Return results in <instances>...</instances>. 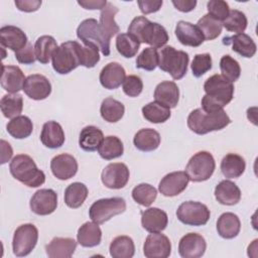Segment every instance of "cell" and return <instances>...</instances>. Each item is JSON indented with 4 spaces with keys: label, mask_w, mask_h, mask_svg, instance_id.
I'll list each match as a JSON object with an SVG mask.
<instances>
[{
    "label": "cell",
    "mask_w": 258,
    "mask_h": 258,
    "mask_svg": "<svg viewBox=\"0 0 258 258\" xmlns=\"http://www.w3.org/2000/svg\"><path fill=\"white\" fill-rule=\"evenodd\" d=\"M77 36L84 45L94 44L105 56L110 54V41L105 38L96 19L88 18L83 20L77 28Z\"/></svg>",
    "instance_id": "cell-8"
},
{
    "label": "cell",
    "mask_w": 258,
    "mask_h": 258,
    "mask_svg": "<svg viewBox=\"0 0 258 258\" xmlns=\"http://www.w3.org/2000/svg\"><path fill=\"white\" fill-rule=\"evenodd\" d=\"M12 154H13V150L11 145L2 139L1 140V164L6 163L12 157Z\"/></svg>",
    "instance_id": "cell-58"
},
{
    "label": "cell",
    "mask_w": 258,
    "mask_h": 258,
    "mask_svg": "<svg viewBox=\"0 0 258 258\" xmlns=\"http://www.w3.org/2000/svg\"><path fill=\"white\" fill-rule=\"evenodd\" d=\"M23 91L32 100L40 101L46 99L51 93V84L49 80L40 74H33L26 78Z\"/></svg>",
    "instance_id": "cell-15"
},
{
    "label": "cell",
    "mask_w": 258,
    "mask_h": 258,
    "mask_svg": "<svg viewBox=\"0 0 258 258\" xmlns=\"http://www.w3.org/2000/svg\"><path fill=\"white\" fill-rule=\"evenodd\" d=\"M206 95L202 99V109L206 112H218L228 105L234 96L233 83L222 75H213L204 84Z\"/></svg>",
    "instance_id": "cell-1"
},
{
    "label": "cell",
    "mask_w": 258,
    "mask_h": 258,
    "mask_svg": "<svg viewBox=\"0 0 258 258\" xmlns=\"http://www.w3.org/2000/svg\"><path fill=\"white\" fill-rule=\"evenodd\" d=\"M208 14L223 22L229 15V4L223 0H211L207 3Z\"/></svg>",
    "instance_id": "cell-51"
},
{
    "label": "cell",
    "mask_w": 258,
    "mask_h": 258,
    "mask_svg": "<svg viewBox=\"0 0 258 258\" xmlns=\"http://www.w3.org/2000/svg\"><path fill=\"white\" fill-rule=\"evenodd\" d=\"M30 210L39 216L52 214L57 207V195L53 189L41 188L34 192L30 199Z\"/></svg>",
    "instance_id": "cell-13"
},
{
    "label": "cell",
    "mask_w": 258,
    "mask_h": 258,
    "mask_svg": "<svg viewBox=\"0 0 258 258\" xmlns=\"http://www.w3.org/2000/svg\"><path fill=\"white\" fill-rule=\"evenodd\" d=\"M88 187L82 182H73L64 190V203L69 208H80L88 197Z\"/></svg>",
    "instance_id": "cell-40"
},
{
    "label": "cell",
    "mask_w": 258,
    "mask_h": 258,
    "mask_svg": "<svg viewBox=\"0 0 258 258\" xmlns=\"http://www.w3.org/2000/svg\"><path fill=\"white\" fill-rule=\"evenodd\" d=\"M212 56L210 53H198L194 56L190 68L192 75L200 78L212 69Z\"/></svg>",
    "instance_id": "cell-50"
},
{
    "label": "cell",
    "mask_w": 258,
    "mask_h": 258,
    "mask_svg": "<svg viewBox=\"0 0 258 258\" xmlns=\"http://www.w3.org/2000/svg\"><path fill=\"white\" fill-rule=\"evenodd\" d=\"M174 32L177 40L186 46L197 47L200 46L205 40V37L198 25L184 20L177 22Z\"/></svg>",
    "instance_id": "cell-19"
},
{
    "label": "cell",
    "mask_w": 258,
    "mask_h": 258,
    "mask_svg": "<svg viewBox=\"0 0 258 258\" xmlns=\"http://www.w3.org/2000/svg\"><path fill=\"white\" fill-rule=\"evenodd\" d=\"M78 41L70 40L62 42L54 51L51 62L53 70L59 75H67L80 64L78 53Z\"/></svg>",
    "instance_id": "cell-6"
},
{
    "label": "cell",
    "mask_w": 258,
    "mask_h": 258,
    "mask_svg": "<svg viewBox=\"0 0 258 258\" xmlns=\"http://www.w3.org/2000/svg\"><path fill=\"white\" fill-rule=\"evenodd\" d=\"M156 197V188L149 183H139L132 189L133 200L143 207H149L155 201Z\"/></svg>",
    "instance_id": "cell-45"
},
{
    "label": "cell",
    "mask_w": 258,
    "mask_h": 258,
    "mask_svg": "<svg viewBox=\"0 0 258 258\" xmlns=\"http://www.w3.org/2000/svg\"><path fill=\"white\" fill-rule=\"evenodd\" d=\"M76 248L77 242L73 238L55 237L45 246V252L49 258H70Z\"/></svg>",
    "instance_id": "cell-27"
},
{
    "label": "cell",
    "mask_w": 258,
    "mask_h": 258,
    "mask_svg": "<svg viewBox=\"0 0 258 258\" xmlns=\"http://www.w3.org/2000/svg\"><path fill=\"white\" fill-rule=\"evenodd\" d=\"M98 152L103 159L111 160L120 157L124 152V146L121 139L114 135L104 137L101 142Z\"/></svg>",
    "instance_id": "cell-36"
},
{
    "label": "cell",
    "mask_w": 258,
    "mask_h": 258,
    "mask_svg": "<svg viewBox=\"0 0 258 258\" xmlns=\"http://www.w3.org/2000/svg\"><path fill=\"white\" fill-rule=\"evenodd\" d=\"M1 87L10 94H16L23 90L26 80L23 72L17 66H1Z\"/></svg>",
    "instance_id": "cell-20"
},
{
    "label": "cell",
    "mask_w": 258,
    "mask_h": 258,
    "mask_svg": "<svg viewBox=\"0 0 258 258\" xmlns=\"http://www.w3.org/2000/svg\"><path fill=\"white\" fill-rule=\"evenodd\" d=\"M188 181L185 171H173L162 177L158 189L164 197H175L186 188Z\"/></svg>",
    "instance_id": "cell-17"
},
{
    "label": "cell",
    "mask_w": 258,
    "mask_h": 258,
    "mask_svg": "<svg viewBox=\"0 0 258 258\" xmlns=\"http://www.w3.org/2000/svg\"><path fill=\"white\" fill-rule=\"evenodd\" d=\"M78 4L82 7H84L85 9H90V10H94V9H103L106 4L107 1L106 0H87V1H78Z\"/></svg>",
    "instance_id": "cell-57"
},
{
    "label": "cell",
    "mask_w": 258,
    "mask_h": 258,
    "mask_svg": "<svg viewBox=\"0 0 258 258\" xmlns=\"http://www.w3.org/2000/svg\"><path fill=\"white\" fill-rule=\"evenodd\" d=\"M188 61V54L173 46L166 45L158 52V67L161 71L168 73L173 80H180L185 76Z\"/></svg>",
    "instance_id": "cell-5"
},
{
    "label": "cell",
    "mask_w": 258,
    "mask_h": 258,
    "mask_svg": "<svg viewBox=\"0 0 258 258\" xmlns=\"http://www.w3.org/2000/svg\"><path fill=\"white\" fill-rule=\"evenodd\" d=\"M241 230L239 217L234 213H224L217 221L218 234L224 239H233L238 236Z\"/></svg>",
    "instance_id": "cell-31"
},
{
    "label": "cell",
    "mask_w": 258,
    "mask_h": 258,
    "mask_svg": "<svg viewBox=\"0 0 258 258\" xmlns=\"http://www.w3.org/2000/svg\"><path fill=\"white\" fill-rule=\"evenodd\" d=\"M173 6L181 12H189L197 6L196 0H172Z\"/></svg>",
    "instance_id": "cell-56"
},
{
    "label": "cell",
    "mask_w": 258,
    "mask_h": 258,
    "mask_svg": "<svg viewBox=\"0 0 258 258\" xmlns=\"http://www.w3.org/2000/svg\"><path fill=\"white\" fill-rule=\"evenodd\" d=\"M78 53L80 64L85 68H94L100 60L99 48L94 44L81 45L78 44Z\"/></svg>",
    "instance_id": "cell-48"
},
{
    "label": "cell",
    "mask_w": 258,
    "mask_h": 258,
    "mask_svg": "<svg viewBox=\"0 0 258 258\" xmlns=\"http://www.w3.org/2000/svg\"><path fill=\"white\" fill-rule=\"evenodd\" d=\"M215 198L222 205L234 206L241 200V190L235 182L224 179L216 185Z\"/></svg>",
    "instance_id": "cell-28"
},
{
    "label": "cell",
    "mask_w": 258,
    "mask_h": 258,
    "mask_svg": "<svg viewBox=\"0 0 258 258\" xmlns=\"http://www.w3.org/2000/svg\"><path fill=\"white\" fill-rule=\"evenodd\" d=\"M78 243L87 248L98 246L101 243L102 231L99 224L95 222H86L78 230Z\"/></svg>",
    "instance_id": "cell-30"
},
{
    "label": "cell",
    "mask_w": 258,
    "mask_h": 258,
    "mask_svg": "<svg viewBox=\"0 0 258 258\" xmlns=\"http://www.w3.org/2000/svg\"><path fill=\"white\" fill-rule=\"evenodd\" d=\"M140 11L143 14H149L158 11L162 6V0H139L137 1Z\"/></svg>",
    "instance_id": "cell-54"
},
{
    "label": "cell",
    "mask_w": 258,
    "mask_h": 258,
    "mask_svg": "<svg viewBox=\"0 0 258 258\" xmlns=\"http://www.w3.org/2000/svg\"><path fill=\"white\" fill-rule=\"evenodd\" d=\"M153 96L156 102L169 109L175 108L179 100V89L174 82L163 81L156 86Z\"/></svg>",
    "instance_id": "cell-26"
},
{
    "label": "cell",
    "mask_w": 258,
    "mask_h": 258,
    "mask_svg": "<svg viewBox=\"0 0 258 258\" xmlns=\"http://www.w3.org/2000/svg\"><path fill=\"white\" fill-rule=\"evenodd\" d=\"M50 169L56 178L67 180L76 175L78 171V161L73 155L61 153L51 159Z\"/></svg>",
    "instance_id": "cell-18"
},
{
    "label": "cell",
    "mask_w": 258,
    "mask_h": 258,
    "mask_svg": "<svg viewBox=\"0 0 258 258\" xmlns=\"http://www.w3.org/2000/svg\"><path fill=\"white\" fill-rule=\"evenodd\" d=\"M160 134L156 130L143 128L134 135L133 143L138 150L148 152L157 149L160 144Z\"/></svg>",
    "instance_id": "cell-32"
},
{
    "label": "cell",
    "mask_w": 258,
    "mask_h": 258,
    "mask_svg": "<svg viewBox=\"0 0 258 258\" xmlns=\"http://www.w3.org/2000/svg\"><path fill=\"white\" fill-rule=\"evenodd\" d=\"M104 139L102 130L96 126L89 125L82 129L79 137L80 147L88 152L97 150Z\"/></svg>",
    "instance_id": "cell-34"
},
{
    "label": "cell",
    "mask_w": 258,
    "mask_h": 258,
    "mask_svg": "<svg viewBox=\"0 0 258 258\" xmlns=\"http://www.w3.org/2000/svg\"><path fill=\"white\" fill-rule=\"evenodd\" d=\"M66 137L62 127L56 121H47L43 124L40 133L41 143L50 149L59 148L64 143Z\"/></svg>",
    "instance_id": "cell-25"
},
{
    "label": "cell",
    "mask_w": 258,
    "mask_h": 258,
    "mask_svg": "<svg viewBox=\"0 0 258 258\" xmlns=\"http://www.w3.org/2000/svg\"><path fill=\"white\" fill-rule=\"evenodd\" d=\"M125 210L126 202L123 198H107L93 203L89 210V216L93 222L100 225L109 221L114 216L124 213Z\"/></svg>",
    "instance_id": "cell-9"
},
{
    "label": "cell",
    "mask_w": 258,
    "mask_h": 258,
    "mask_svg": "<svg viewBox=\"0 0 258 258\" xmlns=\"http://www.w3.org/2000/svg\"><path fill=\"white\" fill-rule=\"evenodd\" d=\"M100 113L105 121L109 123H116L123 117L125 107L120 101L108 97L103 100L100 107Z\"/></svg>",
    "instance_id": "cell-39"
},
{
    "label": "cell",
    "mask_w": 258,
    "mask_h": 258,
    "mask_svg": "<svg viewBox=\"0 0 258 258\" xmlns=\"http://www.w3.org/2000/svg\"><path fill=\"white\" fill-rule=\"evenodd\" d=\"M1 112L4 117L13 119L20 116L23 109V99L19 94H6L0 101Z\"/></svg>",
    "instance_id": "cell-41"
},
{
    "label": "cell",
    "mask_w": 258,
    "mask_h": 258,
    "mask_svg": "<svg viewBox=\"0 0 258 258\" xmlns=\"http://www.w3.org/2000/svg\"><path fill=\"white\" fill-rule=\"evenodd\" d=\"M109 251L113 258H131L135 253V245L129 236H117L111 242Z\"/></svg>",
    "instance_id": "cell-37"
},
{
    "label": "cell",
    "mask_w": 258,
    "mask_h": 258,
    "mask_svg": "<svg viewBox=\"0 0 258 258\" xmlns=\"http://www.w3.org/2000/svg\"><path fill=\"white\" fill-rule=\"evenodd\" d=\"M119 9L111 2H107L106 6L102 9L100 14V28L107 40H111V37L120 31L119 26L115 21V15Z\"/></svg>",
    "instance_id": "cell-29"
},
{
    "label": "cell",
    "mask_w": 258,
    "mask_h": 258,
    "mask_svg": "<svg viewBox=\"0 0 258 258\" xmlns=\"http://www.w3.org/2000/svg\"><path fill=\"white\" fill-rule=\"evenodd\" d=\"M57 43L54 37L51 35H42L38 37L34 44V50L36 59L40 63H47L52 57L55 49L57 48Z\"/></svg>",
    "instance_id": "cell-35"
},
{
    "label": "cell",
    "mask_w": 258,
    "mask_h": 258,
    "mask_svg": "<svg viewBox=\"0 0 258 258\" xmlns=\"http://www.w3.org/2000/svg\"><path fill=\"white\" fill-rule=\"evenodd\" d=\"M167 224V214L158 208H149L141 213V225L149 233L161 232Z\"/></svg>",
    "instance_id": "cell-23"
},
{
    "label": "cell",
    "mask_w": 258,
    "mask_h": 258,
    "mask_svg": "<svg viewBox=\"0 0 258 258\" xmlns=\"http://www.w3.org/2000/svg\"><path fill=\"white\" fill-rule=\"evenodd\" d=\"M126 78L124 68L116 61L107 63L101 71L99 80L101 85L108 90H115L121 86Z\"/></svg>",
    "instance_id": "cell-21"
},
{
    "label": "cell",
    "mask_w": 258,
    "mask_h": 258,
    "mask_svg": "<svg viewBox=\"0 0 258 258\" xmlns=\"http://www.w3.org/2000/svg\"><path fill=\"white\" fill-rule=\"evenodd\" d=\"M128 33L140 43H147L151 47L159 48L169 39L166 29L157 22H152L145 16L133 18L128 27Z\"/></svg>",
    "instance_id": "cell-2"
},
{
    "label": "cell",
    "mask_w": 258,
    "mask_h": 258,
    "mask_svg": "<svg viewBox=\"0 0 258 258\" xmlns=\"http://www.w3.org/2000/svg\"><path fill=\"white\" fill-rule=\"evenodd\" d=\"M207 248L205 238L198 233L185 234L178 243V253L182 258H200Z\"/></svg>",
    "instance_id": "cell-16"
},
{
    "label": "cell",
    "mask_w": 258,
    "mask_h": 258,
    "mask_svg": "<svg viewBox=\"0 0 258 258\" xmlns=\"http://www.w3.org/2000/svg\"><path fill=\"white\" fill-rule=\"evenodd\" d=\"M225 45H232L233 51L239 53L244 57H252L256 53V43L246 33H237L232 36H225L222 40Z\"/></svg>",
    "instance_id": "cell-24"
},
{
    "label": "cell",
    "mask_w": 258,
    "mask_h": 258,
    "mask_svg": "<svg viewBox=\"0 0 258 258\" xmlns=\"http://www.w3.org/2000/svg\"><path fill=\"white\" fill-rule=\"evenodd\" d=\"M143 253L147 258H167L171 253V243L164 234H149L143 245Z\"/></svg>",
    "instance_id": "cell-14"
},
{
    "label": "cell",
    "mask_w": 258,
    "mask_h": 258,
    "mask_svg": "<svg viewBox=\"0 0 258 258\" xmlns=\"http://www.w3.org/2000/svg\"><path fill=\"white\" fill-rule=\"evenodd\" d=\"M38 240V230L30 223L20 225L14 232L12 240L13 254L17 257L27 256L35 248Z\"/></svg>",
    "instance_id": "cell-10"
},
{
    "label": "cell",
    "mask_w": 258,
    "mask_h": 258,
    "mask_svg": "<svg viewBox=\"0 0 258 258\" xmlns=\"http://www.w3.org/2000/svg\"><path fill=\"white\" fill-rule=\"evenodd\" d=\"M142 115L151 123H164L170 117V109L156 101L150 102L142 108Z\"/></svg>",
    "instance_id": "cell-42"
},
{
    "label": "cell",
    "mask_w": 258,
    "mask_h": 258,
    "mask_svg": "<svg viewBox=\"0 0 258 258\" xmlns=\"http://www.w3.org/2000/svg\"><path fill=\"white\" fill-rule=\"evenodd\" d=\"M220 70L222 76L231 83L236 82L241 75V68L239 62L229 54L222 56L220 60Z\"/></svg>",
    "instance_id": "cell-47"
},
{
    "label": "cell",
    "mask_w": 258,
    "mask_h": 258,
    "mask_svg": "<svg viewBox=\"0 0 258 258\" xmlns=\"http://www.w3.org/2000/svg\"><path fill=\"white\" fill-rule=\"evenodd\" d=\"M15 57L18 62L24 64H32L36 60L35 50L31 43H27L23 48L15 52Z\"/></svg>",
    "instance_id": "cell-53"
},
{
    "label": "cell",
    "mask_w": 258,
    "mask_h": 258,
    "mask_svg": "<svg viewBox=\"0 0 258 258\" xmlns=\"http://www.w3.org/2000/svg\"><path fill=\"white\" fill-rule=\"evenodd\" d=\"M7 132L16 139H24L30 136L33 130V124L27 116H17L11 119L6 125Z\"/></svg>",
    "instance_id": "cell-38"
},
{
    "label": "cell",
    "mask_w": 258,
    "mask_h": 258,
    "mask_svg": "<svg viewBox=\"0 0 258 258\" xmlns=\"http://www.w3.org/2000/svg\"><path fill=\"white\" fill-rule=\"evenodd\" d=\"M11 175L28 187H38L45 181V174L38 169L34 160L27 154H17L9 164Z\"/></svg>",
    "instance_id": "cell-4"
},
{
    "label": "cell",
    "mask_w": 258,
    "mask_h": 258,
    "mask_svg": "<svg viewBox=\"0 0 258 258\" xmlns=\"http://www.w3.org/2000/svg\"><path fill=\"white\" fill-rule=\"evenodd\" d=\"M216 162L213 155L208 151H199L194 154L185 166L188 179L194 182L208 180L214 173Z\"/></svg>",
    "instance_id": "cell-7"
},
{
    "label": "cell",
    "mask_w": 258,
    "mask_h": 258,
    "mask_svg": "<svg viewBox=\"0 0 258 258\" xmlns=\"http://www.w3.org/2000/svg\"><path fill=\"white\" fill-rule=\"evenodd\" d=\"M15 5L18 10L23 12H34L41 5L40 0H16Z\"/></svg>",
    "instance_id": "cell-55"
},
{
    "label": "cell",
    "mask_w": 258,
    "mask_h": 258,
    "mask_svg": "<svg viewBox=\"0 0 258 258\" xmlns=\"http://www.w3.org/2000/svg\"><path fill=\"white\" fill-rule=\"evenodd\" d=\"M130 172L125 163L113 162L105 166L101 179L103 184L111 189L123 188L129 180Z\"/></svg>",
    "instance_id": "cell-12"
},
{
    "label": "cell",
    "mask_w": 258,
    "mask_h": 258,
    "mask_svg": "<svg viewBox=\"0 0 258 258\" xmlns=\"http://www.w3.org/2000/svg\"><path fill=\"white\" fill-rule=\"evenodd\" d=\"M140 42L129 33H119L116 37V48L118 52L127 58L136 55Z\"/></svg>",
    "instance_id": "cell-44"
},
{
    "label": "cell",
    "mask_w": 258,
    "mask_h": 258,
    "mask_svg": "<svg viewBox=\"0 0 258 258\" xmlns=\"http://www.w3.org/2000/svg\"><path fill=\"white\" fill-rule=\"evenodd\" d=\"M0 42L13 51L23 48L27 42V36L22 29L14 25H5L0 28Z\"/></svg>",
    "instance_id": "cell-22"
},
{
    "label": "cell",
    "mask_w": 258,
    "mask_h": 258,
    "mask_svg": "<svg viewBox=\"0 0 258 258\" xmlns=\"http://www.w3.org/2000/svg\"><path fill=\"white\" fill-rule=\"evenodd\" d=\"M246 168L245 159L236 153L226 154L221 161V171L227 178L240 177Z\"/></svg>",
    "instance_id": "cell-33"
},
{
    "label": "cell",
    "mask_w": 258,
    "mask_h": 258,
    "mask_svg": "<svg viewBox=\"0 0 258 258\" xmlns=\"http://www.w3.org/2000/svg\"><path fill=\"white\" fill-rule=\"evenodd\" d=\"M158 66V51L154 47L144 48L136 58V68L145 71H153Z\"/></svg>",
    "instance_id": "cell-49"
},
{
    "label": "cell",
    "mask_w": 258,
    "mask_h": 258,
    "mask_svg": "<svg viewBox=\"0 0 258 258\" xmlns=\"http://www.w3.org/2000/svg\"><path fill=\"white\" fill-rule=\"evenodd\" d=\"M230 123L231 119L224 110L218 112H206L202 108H198L191 111L187 117L188 128L199 135L222 130Z\"/></svg>",
    "instance_id": "cell-3"
},
{
    "label": "cell",
    "mask_w": 258,
    "mask_h": 258,
    "mask_svg": "<svg viewBox=\"0 0 258 258\" xmlns=\"http://www.w3.org/2000/svg\"><path fill=\"white\" fill-rule=\"evenodd\" d=\"M210 216L209 208L200 202H183L176 210L177 219L187 226H204L208 223Z\"/></svg>",
    "instance_id": "cell-11"
},
{
    "label": "cell",
    "mask_w": 258,
    "mask_h": 258,
    "mask_svg": "<svg viewBox=\"0 0 258 258\" xmlns=\"http://www.w3.org/2000/svg\"><path fill=\"white\" fill-rule=\"evenodd\" d=\"M222 24L228 31L236 32L237 34L245 31V29L247 28L248 20L245 13H243L240 10L233 9V10H230L229 15L222 22Z\"/></svg>",
    "instance_id": "cell-46"
},
{
    "label": "cell",
    "mask_w": 258,
    "mask_h": 258,
    "mask_svg": "<svg viewBox=\"0 0 258 258\" xmlns=\"http://www.w3.org/2000/svg\"><path fill=\"white\" fill-rule=\"evenodd\" d=\"M197 25L201 29L206 40H213L217 38L221 34L223 28L222 22L210 14H205L202 16Z\"/></svg>",
    "instance_id": "cell-43"
},
{
    "label": "cell",
    "mask_w": 258,
    "mask_h": 258,
    "mask_svg": "<svg viewBox=\"0 0 258 258\" xmlns=\"http://www.w3.org/2000/svg\"><path fill=\"white\" fill-rule=\"evenodd\" d=\"M123 92L128 97H137L141 94L143 90V82L140 79V77L135 75H130L125 78L123 82Z\"/></svg>",
    "instance_id": "cell-52"
}]
</instances>
